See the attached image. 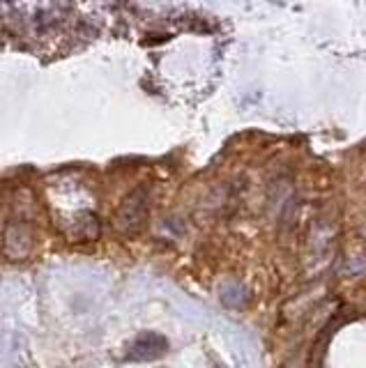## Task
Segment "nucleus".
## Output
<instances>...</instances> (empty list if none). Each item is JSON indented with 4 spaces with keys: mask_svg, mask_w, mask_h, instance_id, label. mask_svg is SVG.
Wrapping results in <instances>:
<instances>
[{
    "mask_svg": "<svg viewBox=\"0 0 366 368\" xmlns=\"http://www.w3.org/2000/svg\"><path fill=\"white\" fill-rule=\"evenodd\" d=\"M148 209H150V192L148 187H138L120 202V207L113 214V224H116L120 233L136 235L145 226V221H148Z\"/></svg>",
    "mask_w": 366,
    "mask_h": 368,
    "instance_id": "1",
    "label": "nucleus"
},
{
    "mask_svg": "<svg viewBox=\"0 0 366 368\" xmlns=\"http://www.w3.org/2000/svg\"><path fill=\"white\" fill-rule=\"evenodd\" d=\"M168 352V341L166 336L157 332H143L138 334L127 347V359L129 361H155Z\"/></svg>",
    "mask_w": 366,
    "mask_h": 368,
    "instance_id": "2",
    "label": "nucleus"
},
{
    "mask_svg": "<svg viewBox=\"0 0 366 368\" xmlns=\"http://www.w3.org/2000/svg\"><path fill=\"white\" fill-rule=\"evenodd\" d=\"M214 368H226V366H214Z\"/></svg>",
    "mask_w": 366,
    "mask_h": 368,
    "instance_id": "3",
    "label": "nucleus"
}]
</instances>
